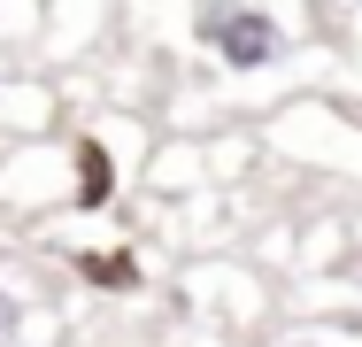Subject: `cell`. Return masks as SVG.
Listing matches in <instances>:
<instances>
[{
  "label": "cell",
  "instance_id": "cell-11",
  "mask_svg": "<svg viewBox=\"0 0 362 347\" xmlns=\"http://www.w3.org/2000/svg\"><path fill=\"white\" fill-rule=\"evenodd\" d=\"M316 8H339V16H347V8H355V0H316Z\"/></svg>",
  "mask_w": 362,
  "mask_h": 347
},
{
  "label": "cell",
  "instance_id": "cell-7",
  "mask_svg": "<svg viewBox=\"0 0 362 347\" xmlns=\"http://www.w3.org/2000/svg\"><path fill=\"white\" fill-rule=\"evenodd\" d=\"M77 278L93 293H139V255L132 247H85L77 255Z\"/></svg>",
  "mask_w": 362,
  "mask_h": 347
},
{
  "label": "cell",
  "instance_id": "cell-6",
  "mask_svg": "<svg viewBox=\"0 0 362 347\" xmlns=\"http://www.w3.org/2000/svg\"><path fill=\"white\" fill-rule=\"evenodd\" d=\"M108 8L116 0H47V47L54 55H85L108 31Z\"/></svg>",
  "mask_w": 362,
  "mask_h": 347
},
{
  "label": "cell",
  "instance_id": "cell-8",
  "mask_svg": "<svg viewBox=\"0 0 362 347\" xmlns=\"http://www.w3.org/2000/svg\"><path fill=\"white\" fill-rule=\"evenodd\" d=\"M31 324H39L31 317V293L0 271V347H31Z\"/></svg>",
  "mask_w": 362,
  "mask_h": 347
},
{
  "label": "cell",
  "instance_id": "cell-9",
  "mask_svg": "<svg viewBox=\"0 0 362 347\" xmlns=\"http://www.w3.org/2000/svg\"><path fill=\"white\" fill-rule=\"evenodd\" d=\"M262 347H362V324H293Z\"/></svg>",
  "mask_w": 362,
  "mask_h": 347
},
{
  "label": "cell",
  "instance_id": "cell-10",
  "mask_svg": "<svg viewBox=\"0 0 362 347\" xmlns=\"http://www.w3.org/2000/svg\"><path fill=\"white\" fill-rule=\"evenodd\" d=\"M8 8H16V16H31V23H39V39H47V0H0V23H8Z\"/></svg>",
  "mask_w": 362,
  "mask_h": 347
},
{
  "label": "cell",
  "instance_id": "cell-5",
  "mask_svg": "<svg viewBox=\"0 0 362 347\" xmlns=\"http://www.w3.org/2000/svg\"><path fill=\"white\" fill-rule=\"evenodd\" d=\"M146 193H170V201H185V193H201V186H216V170H209V139H162L154 154H146Z\"/></svg>",
  "mask_w": 362,
  "mask_h": 347
},
{
  "label": "cell",
  "instance_id": "cell-3",
  "mask_svg": "<svg viewBox=\"0 0 362 347\" xmlns=\"http://www.w3.org/2000/svg\"><path fill=\"white\" fill-rule=\"evenodd\" d=\"M47 208H77L70 139H16V147H0V216L39 224Z\"/></svg>",
  "mask_w": 362,
  "mask_h": 347
},
{
  "label": "cell",
  "instance_id": "cell-1",
  "mask_svg": "<svg viewBox=\"0 0 362 347\" xmlns=\"http://www.w3.org/2000/svg\"><path fill=\"white\" fill-rule=\"evenodd\" d=\"M177 31L201 69L231 85H262V77L316 62L324 8L316 0H177Z\"/></svg>",
  "mask_w": 362,
  "mask_h": 347
},
{
  "label": "cell",
  "instance_id": "cell-4",
  "mask_svg": "<svg viewBox=\"0 0 362 347\" xmlns=\"http://www.w3.org/2000/svg\"><path fill=\"white\" fill-rule=\"evenodd\" d=\"M54 124H62V85L31 77V69H0V147L54 139Z\"/></svg>",
  "mask_w": 362,
  "mask_h": 347
},
{
  "label": "cell",
  "instance_id": "cell-2",
  "mask_svg": "<svg viewBox=\"0 0 362 347\" xmlns=\"http://www.w3.org/2000/svg\"><path fill=\"white\" fill-rule=\"evenodd\" d=\"M177 293H185V317H193L201 332H216V340H247V332H262L270 309H278V293L262 285V271H255V263H231V255L193 263Z\"/></svg>",
  "mask_w": 362,
  "mask_h": 347
}]
</instances>
